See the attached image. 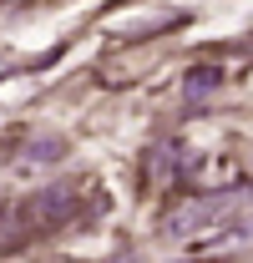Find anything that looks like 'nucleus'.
Instances as JSON below:
<instances>
[{
  "label": "nucleus",
  "instance_id": "1",
  "mask_svg": "<svg viewBox=\"0 0 253 263\" xmlns=\"http://www.w3.org/2000/svg\"><path fill=\"white\" fill-rule=\"evenodd\" d=\"M223 218H228L223 197H218V193H208V197H192V202H183V208H172V213L162 218V233L188 243V238H208V233L218 228Z\"/></svg>",
  "mask_w": 253,
  "mask_h": 263
},
{
  "label": "nucleus",
  "instance_id": "2",
  "mask_svg": "<svg viewBox=\"0 0 253 263\" xmlns=\"http://www.w3.org/2000/svg\"><path fill=\"white\" fill-rule=\"evenodd\" d=\"M21 208H26L31 233H56V228H66V223L81 218V197H76V187H46V193H35L31 202H21Z\"/></svg>",
  "mask_w": 253,
  "mask_h": 263
},
{
  "label": "nucleus",
  "instance_id": "3",
  "mask_svg": "<svg viewBox=\"0 0 253 263\" xmlns=\"http://www.w3.org/2000/svg\"><path fill=\"white\" fill-rule=\"evenodd\" d=\"M66 157V137H56V132H35L31 142L21 147V157H15V172H41V167L61 162Z\"/></svg>",
  "mask_w": 253,
  "mask_h": 263
},
{
  "label": "nucleus",
  "instance_id": "4",
  "mask_svg": "<svg viewBox=\"0 0 253 263\" xmlns=\"http://www.w3.org/2000/svg\"><path fill=\"white\" fill-rule=\"evenodd\" d=\"M31 238L35 233H31V223H26V208L5 202V208H0V253H21Z\"/></svg>",
  "mask_w": 253,
  "mask_h": 263
},
{
  "label": "nucleus",
  "instance_id": "5",
  "mask_svg": "<svg viewBox=\"0 0 253 263\" xmlns=\"http://www.w3.org/2000/svg\"><path fill=\"white\" fill-rule=\"evenodd\" d=\"M192 182L208 187V193H238V187H243L238 167H228V162H197L192 167Z\"/></svg>",
  "mask_w": 253,
  "mask_h": 263
},
{
  "label": "nucleus",
  "instance_id": "6",
  "mask_svg": "<svg viewBox=\"0 0 253 263\" xmlns=\"http://www.w3.org/2000/svg\"><path fill=\"white\" fill-rule=\"evenodd\" d=\"M188 172V147L183 142H162L157 152H152V177L157 182H177Z\"/></svg>",
  "mask_w": 253,
  "mask_h": 263
},
{
  "label": "nucleus",
  "instance_id": "7",
  "mask_svg": "<svg viewBox=\"0 0 253 263\" xmlns=\"http://www.w3.org/2000/svg\"><path fill=\"white\" fill-rule=\"evenodd\" d=\"M218 81H223L218 66H192L188 76H183V97H188V101H203V97L218 91Z\"/></svg>",
  "mask_w": 253,
  "mask_h": 263
}]
</instances>
